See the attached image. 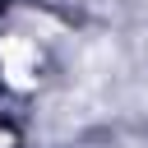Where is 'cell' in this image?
Listing matches in <instances>:
<instances>
[{
    "label": "cell",
    "instance_id": "cell-1",
    "mask_svg": "<svg viewBox=\"0 0 148 148\" xmlns=\"http://www.w3.org/2000/svg\"><path fill=\"white\" fill-rule=\"evenodd\" d=\"M0 65H5V83L9 88H32L37 83V46L28 37H5L0 42Z\"/></svg>",
    "mask_w": 148,
    "mask_h": 148
}]
</instances>
